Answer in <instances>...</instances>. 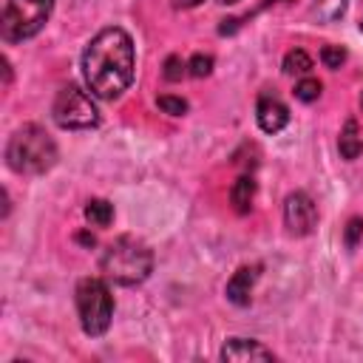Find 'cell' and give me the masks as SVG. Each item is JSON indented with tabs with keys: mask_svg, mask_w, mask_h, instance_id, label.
<instances>
[{
	"mask_svg": "<svg viewBox=\"0 0 363 363\" xmlns=\"http://www.w3.org/2000/svg\"><path fill=\"white\" fill-rule=\"evenodd\" d=\"M176 3H179V6H199L201 0H176Z\"/></svg>",
	"mask_w": 363,
	"mask_h": 363,
	"instance_id": "23",
	"label": "cell"
},
{
	"mask_svg": "<svg viewBox=\"0 0 363 363\" xmlns=\"http://www.w3.org/2000/svg\"><path fill=\"white\" fill-rule=\"evenodd\" d=\"M51 116L65 130H88V128L99 125V111H96L91 94L77 85L60 88V94L51 105Z\"/></svg>",
	"mask_w": 363,
	"mask_h": 363,
	"instance_id": "6",
	"label": "cell"
},
{
	"mask_svg": "<svg viewBox=\"0 0 363 363\" xmlns=\"http://www.w3.org/2000/svg\"><path fill=\"white\" fill-rule=\"evenodd\" d=\"M221 360H275V354H272V349L261 346L258 340L230 337L221 346Z\"/></svg>",
	"mask_w": 363,
	"mask_h": 363,
	"instance_id": "9",
	"label": "cell"
},
{
	"mask_svg": "<svg viewBox=\"0 0 363 363\" xmlns=\"http://www.w3.org/2000/svg\"><path fill=\"white\" fill-rule=\"evenodd\" d=\"M284 71L286 74H309L312 71V57L303 51V48H292V51H286V57H284Z\"/></svg>",
	"mask_w": 363,
	"mask_h": 363,
	"instance_id": "14",
	"label": "cell"
},
{
	"mask_svg": "<svg viewBox=\"0 0 363 363\" xmlns=\"http://www.w3.org/2000/svg\"><path fill=\"white\" fill-rule=\"evenodd\" d=\"M255 201V179L252 176H238L230 187V204L235 207V213H250Z\"/></svg>",
	"mask_w": 363,
	"mask_h": 363,
	"instance_id": "11",
	"label": "cell"
},
{
	"mask_svg": "<svg viewBox=\"0 0 363 363\" xmlns=\"http://www.w3.org/2000/svg\"><path fill=\"white\" fill-rule=\"evenodd\" d=\"M162 74H164V79H167V82H179V79L187 74V62H184L182 57L170 54V57L164 60V71H162Z\"/></svg>",
	"mask_w": 363,
	"mask_h": 363,
	"instance_id": "17",
	"label": "cell"
},
{
	"mask_svg": "<svg viewBox=\"0 0 363 363\" xmlns=\"http://www.w3.org/2000/svg\"><path fill=\"white\" fill-rule=\"evenodd\" d=\"M284 224L292 235H309L318 224V207L309 193L295 190L284 201Z\"/></svg>",
	"mask_w": 363,
	"mask_h": 363,
	"instance_id": "7",
	"label": "cell"
},
{
	"mask_svg": "<svg viewBox=\"0 0 363 363\" xmlns=\"http://www.w3.org/2000/svg\"><path fill=\"white\" fill-rule=\"evenodd\" d=\"M360 235H363V218H349V224H346V247H357Z\"/></svg>",
	"mask_w": 363,
	"mask_h": 363,
	"instance_id": "21",
	"label": "cell"
},
{
	"mask_svg": "<svg viewBox=\"0 0 363 363\" xmlns=\"http://www.w3.org/2000/svg\"><path fill=\"white\" fill-rule=\"evenodd\" d=\"M156 105H159L164 113H170V116H184V113H187V102H184L182 96H170V94H162V96L156 99Z\"/></svg>",
	"mask_w": 363,
	"mask_h": 363,
	"instance_id": "18",
	"label": "cell"
},
{
	"mask_svg": "<svg viewBox=\"0 0 363 363\" xmlns=\"http://www.w3.org/2000/svg\"><path fill=\"white\" fill-rule=\"evenodd\" d=\"M99 267H102L105 281L119 284V286H136L150 275L153 252L142 238L119 235L105 247Z\"/></svg>",
	"mask_w": 363,
	"mask_h": 363,
	"instance_id": "2",
	"label": "cell"
},
{
	"mask_svg": "<svg viewBox=\"0 0 363 363\" xmlns=\"http://www.w3.org/2000/svg\"><path fill=\"white\" fill-rule=\"evenodd\" d=\"M337 150L343 159H357L363 153V136H360V128L354 119H346L343 130H340V139H337Z\"/></svg>",
	"mask_w": 363,
	"mask_h": 363,
	"instance_id": "12",
	"label": "cell"
},
{
	"mask_svg": "<svg viewBox=\"0 0 363 363\" xmlns=\"http://www.w3.org/2000/svg\"><path fill=\"white\" fill-rule=\"evenodd\" d=\"M54 0H6L0 17V34L6 43H23L34 37L51 17Z\"/></svg>",
	"mask_w": 363,
	"mask_h": 363,
	"instance_id": "5",
	"label": "cell"
},
{
	"mask_svg": "<svg viewBox=\"0 0 363 363\" xmlns=\"http://www.w3.org/2000/svg\"><path fill=\"white\" fill-rule=\"evenodd\" d=\"M218 3H235V0H218Z\"/></svg>",
	"mask_w": 363,
	"mask_h": 363,
	"instance_id": "24",
	"label": "cell"
},
{
	"mask_svg": "<svg viewBox=\"0 0 363 363\" xmlns=\"http://www.w3.org/2000/svg\"><path fill=\"white\" fill-rule=\"evenodd\" d=\"M343 11H346V0H315V14L326 23L343 17Z\"/></svg>",
	"mask_w": 363,
	"mask_h": 363,
	"instance_id": "15",
	"label": "cell"
},
{
	"mask_svg": "<svg viewBox=\"0 0 363 363\" xmlns=\"http://www.w3.org/2000/svg\"><path fill=\"white\" fill-rule=\"evenodd\" d=\"M77 312L85 335L99 337L108 332L113 318V295L102 278H82L77 284Z\"/></svg>",
	"mask_w": 363,
	"mask_h": 363,
	"instance_id": "4",
	"label": "cell"
},
{
	"mask_svg": "<svg viewBox=\"0 0 363 363\" xmlns=\"http://www.w3.org/2000/svg\"><path fill=\"white\" fill-rule=\"evenodd\" d=\"M6 162L14 173L40 176L57 164V142L40 125H23L9 136Z\"/></svg>",
	"mask_w": 363,
	"mask_h": 363,
	"instance_id": "3",
	"label": "cell"
},
{
	"mask_svg": "<svg viewBox=\"0 0 363 363\" xmlns=\"http://www.w3.org/2000/svg\"><path fill=\"white\" fill-rule=\"evenodd\" d=\"M320 60H323L326 68L337 71V68L346 62V51H343L340 45H323V48H320Z\"/></svg>",
	"mask_w": 363,
	"mask_h": 363,
	"instance_id": "19",
	"label": "cell"
},
{
	"mask_svg": "<svg viewBox=\"0 0 363 363\" xmlns=\"http://www.w3.org/2000/svg\"><path fill=\"white\" fill-rule=\"evenodd\" d=\"M136 51L125 28H102L82 54V77L94 96L116 99L133 82Z\"/></svg>",
	"mask_w": 363,
	"mask_h": 363,
	"instance_id": "1",
	"label": "cell"
},
{
	"mask_svg": "<svg viewBox=\"0 0 363 363\" xmlns=\"http://www.w3.org/2000/svg\"><path fill=\"white\" fill-rule=\"evenodd\" d=\"M85 218L94 224V227H108L113 221V204L105 201V199H91L85 204Z\"/></svg>",
	"mask_w": 363,
	"mask_h": 363,
	"instance_id": "13",
	"label": "cell"
},
{
	"mask_svg": "<svg viewBox=\"0 0 363 363\" xmlns=\"http://www.w3.org/2000/svg\"><path fill=\"white\" fill-rule=\"evenodd\" d=\"M258 272H261L258 264L235 269L233 278L227 281V289H224V292H227V301H233L235 306H247V303H250V292H252V286H255V281H258Z\"/></svg>",
	"mask_w": 363,
	"mask_h": 363,
	"instance_id": "10",
	"label": "cell"
},
{
	"mask_svg": "<svg viewBox=\"0 0 363 363\" xmlns=\"http://www.w3.org/2000/svg\"><path fill=\"white\" fill-rule=\"evenodd\" d=\"M267 3H275V0H267Z\"/></svg>",
	"mask_w": 363,
	"mask_h": 363,
	"instance_id": "26",
	"label": "cell"
},
{
	"mask_svg": "<svg viewBox=\"0 0 363 363\" xmlns=\"http://www.w3.org/2000/svg\"><path fill=\"white\" fill-rule=\"evenodd\" d=\"M79 241H82V244H94V235H88V233H82V235H79Z\"/></svg>",
	"mask_w": 363,
	"mask_h": 363,
	"instance_id": "22",
	"label": "cell"
},
{
	"mask_svg": "<svg viewBox=\"0 0 363 363\" xmlns=\"http://www.w3.org/2000/svg\"><path fill=\"white\" fill-rule=\"evenodd\" d=\"M360 28H363V23H360Z\"/></svg>",
	"mask_w": 363,
	"mask_h": 363,
	"instance_id": "27",
	"label": "cell"
},
{
	"mask_svg": "<svg viewBox=\"0 0 363 363\" xmlns=\"http://www.w3.org/2000/svg\"><path fill=\"white\" fill-rule=\"evenodd\" d=\"M187 71L193 77H207L213 71V57L210 54H193L190 62H187Z\"/></svg>",
	"mask_w": 363,
	"mask_h": 363,
	"instance_id": "20",
	"label": "cell"
},
{
	"mask_svg": "<svg viewBox=\"0 0 363 363\" xmlns=\"http://www.w3.org/2000/svg\"><path fill=\"white\" fill-rule=\"evenodd\" d=\"M320 91H323V85H320V79H315V77H306V79H301V82L295 85V96H298L301 102H315V99L320 96Z\"/></svg>",
	"mask_w": 363,
	"mask_h": 363,
	"instance_id": "16",
	"label": "cell"
},
{
	"mask_svg": "<svg viewBox=\"0 0 363 363\" xmlns=\"http://www.w3.org/2000/svg\"><path fill=\"white\" fill-rule=\"evenodd\" d=\"M255 119H258V125H261L264 133H278V130H284L286 122H289V108H286L278 96L264 94V96L258 99Z\"/></svg>",
	"mask_w": 363,
	"mask_h": 363,
	"instance_id": "8",
	"label": "cell"
},
{
	"mask_svg": "<svg viewBox=\"0 0 363 363\" xmlns=\"http://www.w3.org/2000/svg\"><path fill=\"white\" fill-rule=\"evenodd\" d=\"M360 108H363V94H360Z\"/></svg>",
	"mask_w": 363,
	"mask_h": 363,
	"instance_id": "25",
	"label": "cell"
}]
</instances>
